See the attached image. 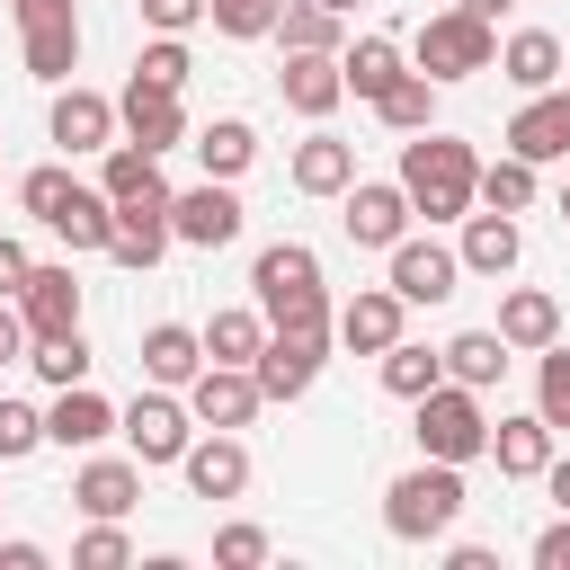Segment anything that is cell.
Listing matches in <instances>:
<instances>
[{
  "label": "cell",
  "mask_w": 570,
  "mask_h": 570,
  "mask_svg": "<svg viewBox=\"0 0 570 570\" xmlns=\"http://www.w3.org/2000/svg\"><path fill=\"white\" fill-rule=\"evenodd\" d=\"M401 187H410V205L428 214V223H463L472 205H481V151L463 142V134H410L401 142Z\"/></svg>",
  "instance_id": "cell-1"
},
{
  "label": "cell",
  "mask_w": 570,
  "mask_h": 570,
  "mask_svg": "<svg viewBox=\"0 0 570 570\" xmlns=\"http://www.w3.org/2000/svg\"><path fill=\"white\" fill-rule=\"evenodd\" d=\"M249 294H258L267 330H338V312L321 294V258L303 240H267L258 267H249Z\"/></svg>",
  "instance_id": "cell-2"
},
{
  "label": "cell",
  "mask_w": 570,
  "mask_h": 570,
  "mask_svg": "<svg viewBox=\"0 0 570 570\" xmlns=\"http://www.w3.org/2000/svg\"><path fill=\"white\" fill-rule=\"evenodd\" d=\"M454 517H463V463L419 454V463L383 490V525H392L401 543H436V534H454Z\"/></svg>",
  "instance_id": "cell-3"
},
{
  "label": "cell",
  "mask_w": 570,
  "mask_h": 570,
  "mask_svg": "<svg viewBox=\"0 0 570 570\" xmlns=\"http://www.w3.org/2000/svg\"><path fill=\"white\" fill-rule=\"evenodd\" d=\"M419 419H410V436H419V454H436V463H472V454H490V410H481V392L472 383H436V392H419L410 401Z\"/></svg>",
  "instance_id": "cell-4"
},
{
  "label": "cell",
  "mask_w": 570,
  "mask_h": 570,
  "mask_svg": "<svg viewBox=\"0 0 570 570\" xmlns=\"http://www.w3.org/2000/svg\"><path fill=\"white\" fill-rule=\"evenodd\" d=\"M410 62L445 89V80H472V71H490L499 62V27L490 18H472V9H436L419 36H410Z\"/></svg>",
  "instance_id": "cell-5"
},
{
  "label": "cell",
  "mask_w": 570,
  "mask_h": 570,
  "mask_svg": "<svg viewBox=\"0 0 570 570\" xmlns=\"http://www.w3.org/2000/svg\"><path fill=\"white\" fill-rule=\"evenodd\" d=\"M116 436H125V454H134L142 472H160V463H178V454L196 445V410L169 401V383H151V392H134V401L116 410Z\"/></svg>",
  "instance_id": "cell-6"
},
{
  "label": "cell",
  "mask_w": 570,
  "mask_h": 570,
  "mask_svg": "<svg viewBox=\"0 0 570 570\" xmlns=\"http://www.w3.org/2000/svg\"><path fill=\"white\" fill-rule=\"evenodd\" d=\"M330 338L338 330H267V347H258V392L267 401H303L312 392V374H321V356H330Z\"/></svg>",
  "instance_id": "cell-7"
},
{
  "label": "cell",
  "mask_w": 570,
  "mask_h": 570,
  "mask_svg": "<svg viewBox=\"0 0 570 570\" xmlns=\"http://www.w3.org/2000/svg\"><path fill=\"white\" fill-rule=\"evenodd\" d=\"M240 196H232V178H205V187H187V196H169V232L187 240V249H232L240 240Z\"/></svg>",
  "instance_id": "cell-8"
},
{
  "label": "cell",
  "mask_w": 570,
  "mask_h": 570,
  "mask_svg": "<svg viewBox=\"0 0 570 570\" xmlns=\"http://www.w3.org/2000/svg\"><path fill=\"white\" fill-rule=\"evenodd\" d=\"M410 214H419V205H410V187H401V178H356V187H347V205H338V223H347V240H356V249H392V240L410 232Z\"/></svg>",
  "instance_id": "cell-9"
},
{
  "label": "cell",
  "mask_w": 570,
  "mask_h": 570,
  "mask_svg": "<svg viewBox=\"0 0 570 570\" xmlns=\"http://www.w3.org/2000/svg\"><path fill=\"white\" fill-rule=\"evenodd\" d=\"M383 258H392L383 285H392L401 303H445V294L463 285V249H445V240H410V232H401Z\"/></svg>",
  "instance_id": "cell-10"
},
{
  "label": "cell",
  "mask_w": 570,
  "mask_h": 570,
  "mask_svg": "<svg viewBox=\"0 0 570 570\" xmlns=\"http://www.w3.org/2000/svg\"><path fill=\"white\" fill-rule=\"evenodd\" d=\"M187 410H196V428H249V419L267 410V392H258L249 365H214V356H205V374L187 383Z\"/></svg>",
  "instance_id": "cell-11"
},
{
  "label": "cell",
  "mask_w": 570,
  "mask_h": 570,
  "mask_svg": "<svg viewBox=\"0 0 570 570\" xmlns=\"http://www.w3.org/2000/svg\"><path fill=\"white\" fill-rule=\"evenodd\" d=\"M45 134H53L62 151H107V142L125 134V116H116V98H98V89L62 80V89H53V116H45Z\"/></svg>",
  "instance_id": "cell-12"
},
{
  "label": "cell",
  "mask_w": 570,
  "mask_h": 570,
  "mask_svg": "<svg viewBox=\"0 0 570 570\" xmlns=\"http://www.w3.org/2000/svg\"><path fill=\"white\" fill-rule=\"evenodd\" d=\"M401 330H410V303H401L392 285H356V294L338 303V347H356V356H383Z\"/></svg>",
  "instance_id": "cell-13"
},
{
  "label": "cell",
  "mask_w": 570,
  "mask_h": 570,
  "mask_svg": "<svg viewBox=\"0 0 570 570\" xmlns=\"http://www.w3.org/2000/svg\"><path fill=\"white\" fill-rule=\"evenodd\" d=\"M508 151L517 160H570V89H534L517 116H508Z\"/></svg>",
  "instance_id": "cell-14"
},
{
  "label": "cell",
  "mask_w": 570,
  "mask_h": 570,
  "mask_svg": "<svg viewBox=\"0 0 570 570\" xmlns=\"http://www.w3.org/2000/svg\"><path fill=\"white\" fill-rule=\"evenodd\" d=\"M18 312H27V330H36V338L80 330V276H71L62 258H36V267H27V285H18Z\"/></svg>",
  "instance_id": "cell-15"
},
{
  "label": "cell",
  "mask_w": 570,
  "mask_h": 570,
  "mask_svg": "<svg viewBox=\"0 0 570 570\" xmlns=\"http://www.w3.org/2000/svg\"><path fill=\"white\" fill-rule=\"evenodd\" d=\"M107 436H116V401H98L89 383H62V392H53V410H45V445L89 454V445H107Z\"/></svg>",
  "instance_id": "cell-16"
},
{
  "label": "cell",
  "mask_w": 570,
  "mask_h": 570,
  "mask_svg": "<svg viewBox=\"0 0 570 570\" xmlns=\"http://www.w3.org/2000/svg\"><path fill=\"white\" fill-rule=\"evenodd\" d=\"M178 472H187L196 499H240V490H249V445H240L232 428H214V436H196V445L178 454Z\"/></svg>",
  "instance_id": "cell-17"
},
{
  "label": "cell",
  "mask_w": 570,
  "mask_h": 570,
  "mask_svg": "<svg viewBox=\"0 0 570 570\" xmlns=\"http://www.w3.org/2000/svg\"><path fill=\"white\" fill-rule=\"evenodd\" d=\"M134 499H142V463L134 454H89L71 472V508L80 517H134Z\"/></svg>",
  "instance_id": "cell-18"
},
{
  "label": "cell",
  "mask_w": 570,
  "mask_h": 570,
  "mask_svg": "<svg viewBox=\"0 0 570 570\" xmlns=\"http://www.w3.org/2000/svg\"><path fill=\"white\" fill-rule=\"evenodd\" d=\"M116 116H125V142H142V151H178V142H187V107H178V89H142V80H125Z\"/></svg>",
  "instance_id": "cell-19"
},
{
  "label": "cell",
  "mask_w": 570,
  "mask_h": 570,
  "mask_svg": "<svg viewBox=\"0 0 570 570\" xmlns=\"http://www.w3.org/2000/svg\"><path fill=\"white\" fill-rule=\"evenodd\" d=\"M499 71H508L525 98H534V89H561V80H570V45H561L552 27H517V36L499 45Z\"/></svg>",
  "instance_id": "cell-20"
},
{
  "label": "cell",
  "mask_w": 570,
  "mask_h": 570,
  "mask_svg": "<svg viewBox=\"0 0 570 570\" xmlns=\"http://www.w3.org/2000/svg\"><path fill=\"white\" fill-rule=\"evenodd\" d=\"M276 89H285V107L294 116H338V98H347V71H338V53H285V71H276Z\"/></svg>",
  "instance_id": "cell-21"
},
{
  "label": "cell",
  "mask_w": 570,
  "mask_h": 570,
  "mask_svg": "<svg viewBox=\"0 0 570 570\" xmlns=\"http://www.w3.org/2000/svg\"><path fill=\"white\" fill-rule=\"evenodd\" d=\"M169 205H116V232H107V258L116 267H134V276H151L160 258H169Z\"/></svg>",
  "instance_id": "cell-22"
},
{
  "label": "cell",
  "mask_w": 570,
  "mask_h": 570,
  "mask_svg": "<svg viewBox=\"0 0 570 570\" xmlns=\"http://www.w3.org/2000/svg\"><path fill=\"white\" fill-rule=\"evenodd\" d=\"M463 276H508L517 258H525V232H517V214H499V205H481V214H463Z\"/></svg>",
  "instance_id": "cell-23"
},
{
  "label": "cell",
  "mask_w": 570,
  "mask_h": 570,
  "mask_svg": "<svg viewBox=\"0 0 570 570\" xmlns=\"http://www.w3.org/2000/svg\"><path fill=\"white\" fill-rule=\"evenodd\" d=\"M196 374H205V330H187V321H151V330H142V383L187 392Z\"/></svg>",
  "instance_id": "cell-24"
},
{
  "label": "cell",
  "mask_w": 570,
  "mask_h": 570,
  "mask_svg": "<svg viewBox=\"0 0 570 570\" xmlns=\"http://www.w3.org/2000/svg\"><path fill=\"white\" fill-rule=\"evenodd\" d=\"M98 187H107L116 205H169L160 151H142V142H107V160H98Z\"/></svg>",
  "instance_id": "cell-25"
},
{
  "label": "cell",
  "mask_w": 570,
  "mask_h": 570,
  "mask_svg": "<svg viewBox=\"0 0 570 570\" xmlns=\"http://www.w3.org/2000/svg\"><path fill=\"white\" fill-rule=\"evenodd\" d=\"M490 463H499L508 481H543V463H552V419H543V410L499 419V428H490Z\"/></svg>",
  "instance_id": "cell-26"
},
{
  "label": "cell",
  "mask_w": 570,
  "mask_h": 570,
  "mask_svg": "<svg viewBox=\"0 0 570 570\" xmlns=\"http://www.w3.org/2000/svg\"><path fill=\"white\" fill-rule=\"evenodd\" d=\"M338 71H347V98H365V107H374V98H383L401 71H419V62H410L392 36H356V45H338Z\"/></svg>",
  "instance_id": "cell-27"
},
{
  "label": "cell",
  "mask_w": 570,
  "mask_h": 570,
  "mask_svg": "<svg viewBox=\"0 0 570 570\" xmlns=\"http://www.w3.org/2000/svg\"><path fill=\"white\" fill-rule=\"evenodd\" d=\"M294 187H303V196H347V187H356V142H338V134L294 142Z\"/></svg>",
  "instance_id": "cell-28"
},
{
  "label": "cell",
  "mask_w": 570,
  "mask_h": 570,
  "mask_svg": "<svg viewBox=\"0 0 570 570\" xmlns=\"http://www.w3.org/2000/svg\"><path fill=\"white\" fill-rule=\"evenodd\" d=\"M499 338H508V347H525V356H543V347L561 338V303H552L543 285H517V294L499 303Z\"/></svg>",
  "instance_id": "cell-29"
},
{
  "label": "cell",
  "mask_w": 570,
  "mask_h": 570,
  "mask_svg": "<svg viewBox=\"0 0 570 570\" xmlns=\"http://www.w3.org/2000/svg\"><path fill=\"white\" fill-rule=\"evenodd\" d=\"M18 53H27V71L36 80H71L80 71V18H53V27H18Z\"/></svg>",
  "instance_id": "cell-30"
},
{
  "label": "cell",
  "mask_w": 570,
  "mask_h": 570,
  "mask_svg": "<svg viewBox=\"0 0 570 570\" xmlns=\"http://www.w3.org/2000/svg\"><path fill=\"white\" fill-rule=\"evenodd\" d=\"M258 347H267V312L258 303H232V312L205 321V356L214 365H258Z\"/></svg>",
  "instance_id": "cell-31"
},
{
  "label": "cell",
  "mask_w": 570,
  "mask_h": 570,
  "mask_svg": "<svg viewBox=\"0 0 570 570\" xmlns=\"http://www.w3.org/2000/svg\"><path fill=\"white\" fill-rule=\"evenodd\" d=\"M436 383H445V347H419V338L401 330V338L383 347V392H392V401H419V392H436Z\"/></svg>",
  "instance_id": "cell-32"
},
{
  "label": "cell",
  "mask_w": 570,
  "mask_h": 570,
  "mask_svg": "<svg viewBox=\"0 0 570 570\" xmlns=\"http://www.w3.org/2000/svg\"><path fill=\"white\" fill-rule=\"evenodd\" d=\"M276 45H285V53H338V45H347V18L321 9V0H285V9H276Z\"/></svg>",
  "instance_id": "cell-33"
},
{
  "label": "cell",
  "mask_w": 570,
  "mask_h": 570,
  "mask_svg": "<svg viewBox=\"0 0 570 570\" xmlns=\"http://www.w3.org/2000/svg\"><path fill=\"white\" fill-rule=\"evenodd\" d=\"M45 232H62L71 249H107V232H116V196H107V187H71L62 214H53Z\"/></svg>",
  "instance_id": "cell-34"
},
{
  "label": "cell",
  "mask_w": 570,
  "mask_h": 570,
  "mask_svg": "<svg viewBox=\"0 0 570 570\" xmlns=\"http://www.w3.org/2000/svg\"><path fill=\"white\" fill-rule=\"evenodd\" d=\"M508 356H517V347H508L499 330H463V338H445V374L472 383V392H490V383L508 374Z\"/></svg>",
  "instance_id": "cell-35"
},
{
  "label": "cell",
  "mask_w": 570,
  "mask_h": 570,
  "mask_svg": "<svg viewBox=\"0 0 570 570\" xmlns=\"http://www.w3.org/2000/svg\"><path fill=\"white\" fill-rule=\"evenodd\" d=\"M374 116H383L392 134H428V125H436V80H428V71H401V80L374 98Z\"/></svg>",
  "instance_id": "cell-36"
},
{
  "label": "cell",
  "mask_w": 570,
  "mask_h": 570,
  "mask_svg": "<svg viewBox=\"0 0 570 570\" xmlns=\"http://www.w3.org/2000/svg\"><path fill=\"white\" fill-rule=\"evenodd\" d=\"M196 160H205V178H240V169L258 160V134H249L240 116H214V125L196 134Z\"/></svg>",
  "instance_id": "cell-37"
},
{
  "label": "cell",
  "mask_w": 570,
  "mask_h": 570,
  "mask_svg": "<svg viewBox=\"0 0 570 570\" xmlns=\"http://www.w3.org/2000/svg\"><path fill=\"white\" fill-rule=\"evenodd\" d=\"M481 205H499V214H534V160H517V151L481 160Z\"/></svg>",
  "instance_id": "cell-38"
},
{
  "label": "cell",
  "mask_w": 570,
  "mask_h": 570,
  "mask_svg": "<svg viewBox=\"0 0 570 570\" xmlns=\"http://www.w3.org/2000/svg\"><path fill=\"white\" fill-rule=\"evenodd\" d=\"M27 365L62 392V383H89V365H98V356H89V338H80V330H53V338H36V347H27Z\"/></svg>",
  "instance_id": "cell-39"
},
{
  "label": "cell",
  "mask_w": 570,
  "mask_h": 570,
  "mask_svg": "<svg viewBox=\"0 0 570 570\" xmlns=\"http://www.w3.org/2000/svg\"><path fill=\"white\" fill-rule=\"evenodd\" d=\"M534 410L552 419V436L570 428V347H561V338H552V347L534 356Z\"/></svg>",
  "instance_id": "cell-40"
},
{
  "label": "cell",
  "mask_w": 570,
  "mask_h": 570,
  "mask_svg": "<svg viewBox=\"0 0 570 570\" xmlns=\"http://www.w3.org/2000/svg\"><path fill=\"white\" fill-rule=\"evenodd\" d=\"M187 71H196V62H187V36H151V45L134 53V80H142V89H187Z\"/></svg>",
  "instance_id": "cell-41"
},
{
  "label": "cell",
  "mask_w": 570,
  "mask_h": 570,
  "mask_svg": "<svg viewBox=\"0 0 570 570\" xmlns=\"http://www.w3.org/2000/svg\"><path fill=\"white\" fill-rule=\"evenodd\" d=\"M134 543H125V517H89V534L71 543V570H125Z\"/></svg>",
  "instance_id": "cell-42"
},
{
  "label": "cell",
  "mask_w": 570,
  "mask_h": 570,
  "mask_svg": "<svg viewBox=\"0 0 570 570\" xmlns=\"http://www.w3.org/2000/svg\"><path fill=\"white\" fill-rule=\"evenodd\" d=\"M71 187H80V178H71V169H62V160H45V169H27V178H18V205H27V214H36V223H53V214H62V196H71Z\"/></svg>",
  "instance_id": "cell-43"
},
{
  "label": "cell",
  "mask_w": 570,
  "mask_h": 570,
  "mask_svg": "<svg viewBox=\"0 0 570 570\" xmlns=\"http://www.w3.org/2000/svg\"><path fill=\"white\" fill-rule=\"evenodd\" d=\"M276 9L285 0H205L214 36H276Z\"/></svg>",
  "instance_id": "cell-44"
},
{
  "label": "cell",
  "mask_w": 570,
  "mask_h": 570,
  "mask_svg": "<svg viewBox=\"0 0 570 570\" xmlns=\"http://www.w3.org/2000/svg\"><path fill=\"white\" fill-rule=\"evenodd\" d=\"M214 561H223V570H258V561H267V525H249V517L214 525Z\"/></svg>",
  "instance_id": "cell-45"
},
{
  "label": "cell",
  "mask_w": 570,
  "mask_h": 570,
  "mask_svg": "<svg viewBox=\"0 0 570 570\" xmlns=\"http://www.w3.org/2000/svg\"><path fill=\"white\" fill-rule=\"evenodd\" d=\"M45 445V410H27V401H0V463H27Z\"/></svg>",
  "instance_id": "cell-46"
},
{
  "label": "cell",
  "mask_w": 570,
  "mask_h": 570,
  "mask_svg": "<svg viewBox=\"0 0 570 570\" xmlns=\"http://www.w3.org/2000/svg\"><path fill=\"white\" fill-rule=\"evenodd\" d=\"M142 27L151 36H187V27H205V0H142Z\"/></svg>",
  "instance_id": "cell-47"
},
{
  "label": "cell",
  "mask_w": 570,
  "mask_h": 570,
  "mask_svg": "<svg viewBox=\"0 0 570 570\" xmlns=\"http://www.w3.org/2000/svg\"><path fill=\"white\" fill-rule=\"evenodd\" d=\"M27 347H36L27 312H18V303H0V365H27Z\"/></svg>",
  "instance_id": "cell-48"
},
{
  "label": "cell",
  "mask_w": 570,
  "mask_h": 570,
  "mask_svg": "<svg viewBox=\"0 0 570 570\" xmlns=\"http://www.w3.org/2000/svg\"><path fill=\"white\" fill-rule=\"evenodd\" d=\"M27 267H36V258H27V240H9V232H0V303H18Z\"/></svg>",
  "instance_id": "cell-49"
},
{
  "label": "cell",
  "mask_w": 570,
  "mask_h": 570,
  "mask_svg": "<svg viewBox=\"0 0 570 570\" xmlns=\"http://www.w3.org/2000/svg\"><path fill=\"white\" fill-rule=\"evenodd\" d=\"M534 570H570V517H552V525L534 534Z\"/></svg>",
  "instance_id": "cell-50"
},
{
  "label": "cell",
  "mask_w": 570,
  "mask_h": 570,
  "mask_svg": "<svg viewBox=\"0 0 570 570\" xmlns=\"http://www.w3.org/2000/svg\"><path fill=\"white\" fill-rule=\"evenodd\" d=\"M18 27H53V18H80V0H9Z\"/></svg>",
  "instance_id": "cell-51"
},
{
  "label": "cell",
  "mask_w": 570,
  "mask_h": 570,
  "mask_svg": "<svg viewBox=\"0 0 570 570\" xmlns=\"http://www.w3.org/2000/svg\"><path fill=\"white\" fill-rule=\"evenodd\" d=\"M543 490H552V508L570 517V454H552V463H543Z\"/></svg>",
  "instance_id": "cell-52"
},
{
  "label": "cell",
  "mask_w": 570,
  "mask_h": 570,
  "mask_svg": "<svg viewBox=\"0 0 570 570\" xmlns=\"http://www.w3.org/2000/svg\"><path fill=\"white\" fill-rule=\"evenodd\" d=\"M0 570H45V543H0Z\"/></svg>",
  "instance_id": "cell-53"
},
{
  "label": "cell",
  "mask_w": 570,
  "mask_h": 570,
  "mask_svg": "<svg viewBox=\"0 0 570 570\" xmlns=\"http://www.w3.org/2000/svg\"><path fill=\"white\" fill-rule=\"evenodd\" d=\"M454 9H472V18H490V27H499V9H508V0H454Z\"/></svg>",
  "instance_id": "cell-54"
},
{
  "label": "cell",
  "mask_w": 570,
  "mask_h": 570,
  "mask_svg": "<svg viewBox=\"0 0 570 570\" xmlns=\"http://www.w3.org/2000/svg\"><path fill=\"white\" fill-rule=\"evenodd\" d=\"M321 9H338V18H356V9H365V0H321Z\"/></svg>",
  "instance_id": "cell-55"
},
{
  "label": "cell",
  "mask_w": 570,
  "mask_h": 570,
  "mask_svg": "<svg viewBox=\"0 0 570 570\" xmlns=\"http://www.w3.org/2000/svg\"><path fill=\"white\" fill-rule=\"evenodd\" d=\"M561 223H570V187H561Z\"/></svg>",
  "instance_id": "cell-56"
}]
</instances>
